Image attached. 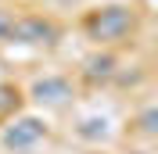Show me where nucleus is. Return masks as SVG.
I'll return each mask as SVG.
<instances>
[{
	"instance_id": "f257e3e1",
	"label": "nucleus",
	"mask_w": 158,
	"mask_h": 154,
	"mask_svg": "<svg viewBox=\"0 0 158 154\" xmlns=\"http://www.w3.org/2000/svg\"><path fill=\"white\" fill-rule=\"evenodd\" d=\"M133 29H137V14H133V7H122V4L94 11L90 22H86L90 39H97V43H118V39H126Z\"/></svg>"
},
{
	"instance_id": "f03ea898",
	"label": "nucleus",
	"mask_w": 158,
	"mask_h": 154,
	"mask_svg": "<svg viewBox=\"0 0 158 154\" xmlns=\"http://www.w3.org/2000/svg\"><path fill=\"white\" fill-rule=\"evenodd\" d=\"M58 36H61L58 22L43 18V14H22L11 22V32H7L11 43H25V47H54Z\"/></svg>"
},
{
	"instance_id": "7ed1b4c3",
	"label": "nucleus",
	"mask_w": 158,
	"mask_h": 154,
	"mask_svg": "<svg viewBox=\"0 0 158 154\" xmlns=\"http://www.w3.org/2000/svg\"><path fill=\"white\" fill-rule=\"evenodd\" d=\"M43 136H47V125L40 122V118H32V115H22V118H15L11 125H4L0 144L7 147V151H15V154H25V151H32Z\"/></svg>"
},
{
	"instance_id": "20e7f679",
	"label": "nucleus",
	"mask_w": 158,
	"mask_h": 154,
	"mask_svg": "<svg viewBox=\"0 0 158 154\" xmlns=\"http://www.w3.org/2000/svg\"><path fill=\"white\" fill-rule=\"evenodd\" d=\"M32 100L43 104V107H61V104L72 100V83L65 75H43L32 86Z\"/></svg>"
},
{
	"instance_id": "39448f33",
	"label": "nucleus",
	"mask_w": 158,
	"mask_h": 154,
	"mask_svg": "<svg viewBox=\"0 0 158 154\" xmlns=\"http://www.w3.org/2000/svg\"><path fill=\"white\" fill-rule=\"evenodd\" d=\"M83 75L90 83H97V79H111L115 75V58L111 54H94V58L83 61Z\"/></svg>"
},
{
	"instance_id": "423d86ee",
	"label": "nucleus",
	"mask_w": 158,
	"mask_h": 154,
	"mask_svg": "<svg viewBox=\"0 0 158 154\" xmlns=\"http://www.w3.org/2000/svg\"><path fill=\"white\" fill-rule=\"evenodd\" d=\"M11 107H18V90L15 86H0V115H7Z\"/></svg>"
},
{
	"instance_id": "0eeeda50",
	"label": "nucleus",
	"mask_w": 158,
	"mask_h": 154,
	"mask_svg": "<svg viewBox=\"0 0 158 154\" xmlns=\"http://www.w3.org/2000/svg\"><path fill=\"white\" fill-rule=\"evenodd\" d=\"M11 22H15V14H11L7 7H0V43H7V32H11Z\"/></svg>"
},
{
	"instance_id": "6e6552de",
	"label": "nucleus",
	"mask_w": 158,
	"mask_h": 154,
	"mask_svg": "<svg viewBox=\"0 0 158 154\" xmlns=\"http://www.w3.org/2000/svg\"><path fill=\"white\" fill-rule=\"evenodd\" d=\"M140 129H144V133H155V107H148V111H144V118H140Z\"/></svg>"
},
{
	"instance_id": "1a4fd4ad",
	"label": "nucleus",
	"mask_w": 158,
	"mask_h": 154,
	"mask_svg": "<svg viewBox=\"0 0 158 154\" xmlns=\"http://www.w3.org/2000/svg\"><path fill=\"white\" fill-rule=\"evenodd\" d=\"M25 154H29V151H25Z\"/></svg>"
}]
</instances>
